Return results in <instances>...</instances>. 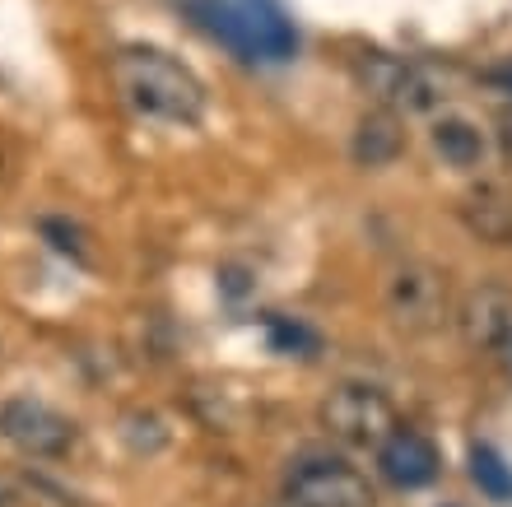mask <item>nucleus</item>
<instances>
[{
    "label": "nucleus",
    "instance_id": "obj_1",
    "mask_svg": "<svg viewBox=\"0 0 512 507\" xmlns=\"http://www.w3.org/2000/svg\"><path fill=\"white\" fill-rule=\"evenodd\" d=\"M112 84L117 94L154 121H173V126H196L205 117V84L196 70L182 66L173 52L131 42L112 56Z\"/></svg>",
    "mask_w": 512,
    "mask_h": 507
},
{
    "label": "nucleus",
    "instance_id": "obj_2",
    "mask_svg": "<svg viewBox=\"0 0 512 507\" xmlns=\"http://www.w3.org/2000/svg\"><path fill=\"white\" fill-rule=\"evenodd\" d=\"M196 19L243 61L280 66L298 52L294 19L280 0H196Z\"/></svg>",
    "mask_w": 512,
    "mask_h": 507
},
{
    "label": "nucleus",
    "instance_id": "obj_3",
    "mask_svg": "<svg viewBox=\"0 0 512 507\" xmlns=\"http://www.w3.org/2000/svg\"><path fill=\"white\" fill-rule=\"evenodd\" d=\"M322 428L340 447L354 452H378L382 442L396 433V405L368 382H345L322 401Z\"/></svg>",
    "mask_w": 512,
    "mask_h": 507
},
{
    "label": "nucleus",
    "instance_id": "obj_4",
    "mask_svg": "<svg viewBox=\"0 0 512 507\" xmlns=\"http://www.w3.org/2000/svg\"><path fill=\"white\" fill-rule=\"evenodd\" d=\"M284 507H373V484L340 456H303L284 475Z\"/></svg>",
    "mask_w": 512,
    "mask_h": 507
},
{
    "label": "nucleus",
    "instance_id": "obj_5",
    "mask_svg": "<svg viewBox=\"0 0 512 507\" xmlns=\"http://www.w3.org/2000/svg\"><path fill=\"white\" fill-rule=\"evenodd\" d=\"M387 312L391 321L410 335H433L452 317V284L438 266H424V261H410L391 275L387 284Z\"/></svg>",
    "mask_w": 512,
    "mask_h": 507
},
{
    "label": "nucleus",
    "instance_id": "obj_6",
    "mask_svg": "<svg viewBox=\"0 0 512 507\" xmlns=\"http://www.w3.org/2000/svg\"><path fill=\"white\" fill-rule=\"evenodd\" d=\"M0 433H5V442H14L24 456H38V461H56L75 447V424L66 414H56L42 401H28V396H10L0 405Z\"/></svg>",
    "mask_w": 512,
    "mask_h": 507
},
{
    "label": "nucleus",
    "instance_id": "obj_7",
    "mask_svg": "<svg viewBox=\"0 0 512 507\" xmlns=\"http://www.w3.org/2000/svg\"><path fill=\"white\" fill-rule=\"evenodd\" d=\"M378 470L382 480L396 484V489H429L443 470V456L424 433L415 428H396L387 442L378 447Z\"/></svg>",
    "mask_w": 512,
    "mask_h": 507
},
{
    "label": "nucleus",
    "instance_id": "obj_8",
    "mask_svg": "<svg viewBox=\"0 0 512 507\" xmlns=\"http://www.w3.org/2000/svg\"><path fill=\"white\" fill-rule=\"evenodd\" d=\"M457 326L471 349H494L499 354V345L512 335V289H503V284L471 289L457 307Z\"/></svg>",
    "mask_w": 512,
    "mask_h": 507
},
{
    "label": "nucleus",
    "instance_id": "obj_9",
    "mask_svg": "<svg viewBox=\"0 0 512 507\" xmlns=\"http://www.w3.org/2000/svg\"><path fill=\"white\" fill-rule=\"evenodd\" d=\"M354 163L359 168H387L405 154V126L391 107H368L354 126Z\"/></svg>",
    "mask_w": 512,
    "mask_h": 507
},
{
    "label": "nucleus",
    "instance_id": "obj_10",
    "mask_svg": "<svg viewBox=\"0 0 512 507\" xmlns=\"http://www.w3.org/2000/svg\"><path fill=\"white\" fill-rule=\"evenodd\" d=\"M461 219L489 247H512V196L503 187H475L461 201Z\"/></svg>",
    "mask_w": 512,
    "mask_h": 507
},
{
    "label": "nucleus",
    "instance_id": "obj_11",
    "mask_svg": "<svg viewBox=\"0 0 512 507\" xmlns=\"http://www.w3.org/2000/svg\"><path fill=\"white\" fill-rule=\"evenodd\" d=\"M447 98V70L433 61H401L391 112H433Z\"/></svg>",
    "mask_w": 512,
    "mask_h": 507
},
{
    "label": "nucleus",
    "instance_id": "obj_12",
    "mask_svg": "<svg viewBox=\"0 0 512 507\" xmlns=\"http://www.w3.org/2000/svg\"><path fill=\"white\" fill-rule=\"evenodd\" d=\"M433 149H438L452 168H475V163L485 159V135L466 117H443L433 126Z\"/></svg>",
    "mask_w": 512,
    "mask_h": 507
},
{
    "label": "nucleus",
    "instance_id": "obj_13",
    "mask_svg": "<svg viewBox=\"0 0 512 507\" xmlns=\"http://www.w3.org/2000/svg\"><path fill=\"white\" fill-rule=\"evenodd\" d=\"M471 480L480 484V494L485 498H494V503H512V466L489 447V442L471 447Z\"/></svg>",
    "mask_w": 512,
    "mask_h": 507
},
{
    "label": "nucleus",
    "instance_id": "obj_14",
    "mask_svg": "<svg viewBox=\"0 0 512 507\" xmlns=\"http://www.w3.org/2000/svg\"><path fill=\"white\" fill-rule=\"evenodd\" d=\"M266 335H270V349H275V354H303V359H312V354L322 349V335L312 331V326H303V321H294V317H280V312L266 317Z\"/></svg>",
    "mask_w": 512,
    "mask_h": 507
},
{
    "label": "nucleus",
    "instance_id": "obj_15",
    "mask_svg": "<svg viewBox=\"0 0 512 507\" xmlns=\"http://www.w3.org/2000/svg\"><path fill=\"white\" fill-rule=\"evenodd\" d=\"M42 238L52 242L61 256H75V261H84V238H80V228L66 224V219H42Z\"/></svg>",
    "mask_w": 512,
    "mask_h": 507
},
{
    "label": "nucleus",
    "instance_id": "obj_16",
    "mask_svg": "<svg viewBox=\"0 0 512 507\" xmlns=\"http://www.w3.org/2000/svg\"><path fill=\"white\" fill-rule=\"evenodd\" d=\"M219 280H224V289H229V298H243V294H247V270H238V266H224V270H219Z\"/></svg>",
    "mask_w": 512,
    "mask_h": 507
},
{
    "label": "nucleus",
    "instance_id": "obj_17",
    "mask_svg": "<svg viewBox=\"0 0 512 507\" xmlns=\"http://www.w3.org/2000/svg\"><path fill=\"white\" fill-rule=\"evenodd\" d=\"M499 145H503V159L512 163V107L499 117Z\"/></svg>",
    "mask_w": 512,
    "mask_h": 507
},
{
    "label": "nucleus",
    "instance_id": "obj_18",
    "mask_svg": "<svg viewBox=\"0 0 512 507\" xmlns=\"http://www.w3.org/2000/svg\"><path fill=\"white\" fill-rule=\"evenodd\" d=\"M499 363H503V373L512 377V335H508V340H503V345H499Z\"/></svg>",
    "mask_w": 512,
    "mask_h": 507
},
{
    "label": "nucleus",
    "instance_id": "obj_19",
    "mask_svg": "<svg viewBox=\"0 0 512 507\" xmlns=\"http://www.w3.org/2000/svg\"><path fill=\"white\" fill-rule=\"evenodd\" d=\"M0 507H19V498H14V489L5 480H0Z\"/></svg>",
    "mask_w": 512,
    "mask_h": 507
},
{
    "label": "nucleus",
    "instance_id": "obj_20",
    "mask_svg": "<svg viewBox=\"0 0 512 507\" xmlns=\"http://www.w3.org/2000/svg\"><path fill=\"white\" fill-rule=\"evenodd\" d=\"M489 80H494V84H503V89H508V94H512V66H508V70H494Z\"/></svg>",
    "mask_w": 512,
    "mask_h": 507
}]
</instances>
